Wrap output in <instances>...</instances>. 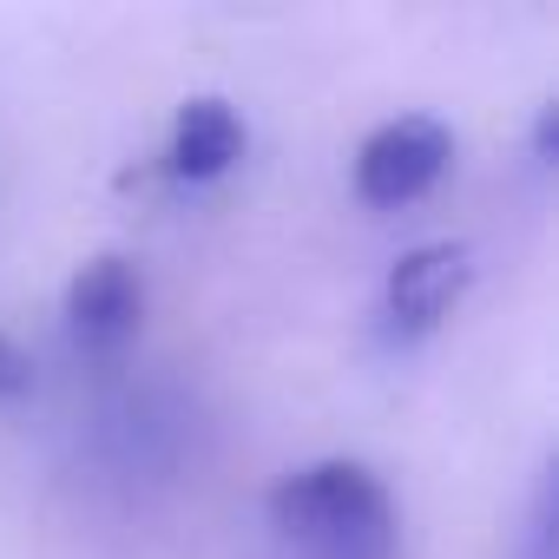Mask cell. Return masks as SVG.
Masks as SVG:
<instances>
[{
    "label": "cell",
    "mask_w": 559,
    "mask_h": 559,
    "mask_svg": "<svg viewBox=\"0 0 559 559\" xmlns=\"http://www.w3.org/2000/svg\"><path fill=\"white\" fill-rule=\"evenodd\" d=\"M27 389H34V356L0 330V402H21Z\"/></svg>",
    "instance_id": "6"
},
{
    "label": "cell",
    "mask_w": 559,
    "mask_h": 559,
    "mask_svg": "<svg viewBox=\"0 0 559 559\" xmlns=\"http://www.w3.org/2000/svg\"><path fill=\"white\" fill-rule=\"evenodd\" d=\"M139 323H145V270L132 257L99 250L67 276V330H73V343L119 349V343L139 336Z\"/></svg>",
    "instance_id": "4"
},
{
    "label": "cell",
    "mask_w": 559,
    "mask_h": 559,
    "mask_svg": "<svg viewBox=\"0 0 559 559\" xmlns=\"http://www.w3.org/2000/svg\"><path fill=\"white\" fill-rule=\"evenodd\" d=\"M243 119H237V106L230 99H217V93H191L178 112H171V139H165V165H171V178H191V185H211V178H224L237 158H243Z\"/></svg>",
    "instance_id": "5"
},
{
    "label": "cell",
    "mask_w": 559,
    "mask_h": 559,
    "mask_svg": "<svg viewBox=\"0 0 559 559\" xmlns=\"http://www.w3.org/2000/svg\"><path fill=\"white\" fill-rule=\"evenodd\" d=\"M467 284H474V250L467 243H454V237L415 243L382 276V317H389L395 336H428V330H441L454 317Z\"/></svg>",
    "instance_id": "3"
},
{
    "label": "cell",
    "mask_w": 559,
    "mask_h": 559,
    "mask_svg": "<svg viewBox=\"0 0 559 559\" xmlns=\"http://www.w3.org/2000/svg\"><path fill=\"white\" fill-rule=\"evenodd\" d=\"M454 158V132L435 119V112H402V119H382L362 145H356V191L382 211L395 204H415Z\"/></svg>",
    "instance_id": "2"
},
{
    "label": "cell",
    "mask_w": 559,
    "mask_h": 559,
    "mask_svg": "<svg viewBox=\"0 0 559 559\" xmlns=\"http://www.w3.org/2000/svg\"><path fill=\"white\" fill-rule=\"evenodd\" d=\"M270 526L310 559H389L395 500L362 461H310L270 487Z\"/></svg>",
    "instance_id": "1"
}]
</instances>
